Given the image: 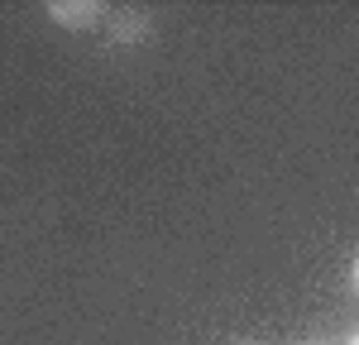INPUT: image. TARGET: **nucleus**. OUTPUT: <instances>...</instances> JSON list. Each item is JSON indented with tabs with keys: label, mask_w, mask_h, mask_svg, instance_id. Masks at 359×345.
Segmentation results:
<instances>
[{
	"label": "nucleus",
	"mask_w": 359,
	"mask_h": 345,
	"mask_svg": "<svg viewBox=\"0 0 359 345\" xmlns=\"http://www.w3.org/2000/svg\"><path fill=\"white\" fill-rule=\"evenodd\" d=\"M48 20H53L57 29L82 34V29L106 20V5H101V0H48Z\"/></svg>",
	"instance_id": "f257e3e1"
},
{
	"label": "nucleus",
	"mask_w": 359,
	"mask_h": 345,
	"mask_svg": "<svg viewBox=\"0 0 359 345\" xmlns=\"http://www.w3.org/2000/svg\"><path fill=\"white\" fill-rule=\"evenodd\" d=\"M106 29H111L115 43H144L154 25H149V15H144V10H120L115 20H106Z\"/></svg>",
	"instance_id": "f03ea898"
},
{
	"label": "nucleus",
	"mask_w": 359,
	"mask_h": 345,
	"mask_svg": "<svg viewBox=\"0 0 359 345\" xmlns=\"http://www.w3.org/2000/svg\"><path fill=\"white\" fill-rule=\"evenodd\" d=\"M350 288H355V297H359V255H355V264H350Z\"/></svg>",
	"instance_id": "7ed1b4c3"
},
{
	"label": "nucleus",
	"mask_w": 359,
	"mask_h": 345,
	"mask_svg": "<svg viewBox=\"0 0 359 345\" xmlns=\"http://www.w3.org/2000/svg\"><path fill=\"white\" fill-rule=\"evenodd\" d=\"M345 345H359V326H355V331H350V341H345Z\"/></svg>",
	"instance_id": "20e7f679"
},
{
	"label": "nucleus",
	"mask_w": 359,
	"mask_h": 345,
	"mask_svg": "<svg viewBox=\"0 0 359 345\" xmlns=\"http://www.w3.org/2000/svg\"><path fill=\"white\" fill-rule=\"evenodd\" d=\"M302 345H321V341H302Z\"/></svg>",
	"instance_id": "39448f33"
},
{
	"label": "nucleus",
	"mask_w": 359,
	"mask_h": 345,
	"mask_svg": "<svg viewBox=\"0 0 359 345\" xmlns=\"http://www.w3.org/2000/svg\"><path fill=\"white\" fill-rule=\"evenodd\" d=\"M240 345H259V341H240Z\"/></svg>",
	"instance_id": "423d86ee"
}]
</instances>
